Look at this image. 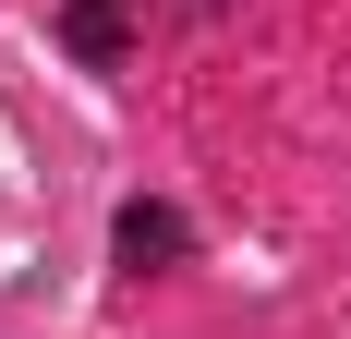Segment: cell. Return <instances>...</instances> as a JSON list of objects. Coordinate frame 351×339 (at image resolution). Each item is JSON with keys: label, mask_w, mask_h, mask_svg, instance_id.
I'll list each match as a JSON object with an SVG mask.
<instances>
[{"label": "cell", "mask_w": 351, "mask_h": 339, "mask_svg": "<svg viewBox=\"0 0 351 339\" xmlns=\"http://www.w3.org/2000/svg\"><path fill=\"white\" fill-rule=\"evenodd\" d=\"M170 255H182V218H170V206H121V267H170Z\"/></svg>", "instance_id": "6da1fadb"}, {"label": "cell", "mask_w": 351, "mask_h": 339, "mask_svg": "<svg viewBox=\"0 0 351 339\" xmlns=\"http://www.w3.org/2000/svg\"><path fill=\"white\" fill-rule=\"evenodd\" d=\"M73 49L109 61V49H121V12H109V0H73Z\"/></svg>", "instance_id": "7a4b0ae2"}]
</instances>
